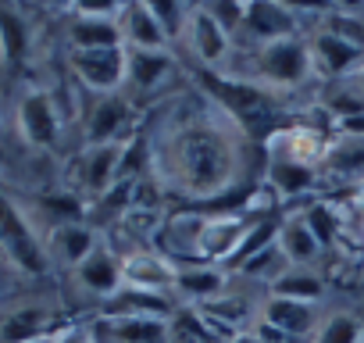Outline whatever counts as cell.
Masks as SVG:
<instances>
[{
  "label": "cell",
  "instance_id": "cell-1",
  "mask_svg": "<svg viewBox=\"0 0 364 343\" xmlns=\"http://www.w3.org/2000/svg\"><path fill=\"white\" fill-rule=\"evenodd\" d=\"M243 129L215 100L161 125L150 147L157 183L182 201H218L243 176Z\"/></svg>",
  "mask_w": 364,
  "mask_h": 343
},
{
  "label": "cell",
  "instance_id": "cell-2",
  "mask_svg": "<svg viewBox=\"0 0 364 343\" xmlns=\"http://www.w3.org/2000/svg\"><path fill=\"white\" fill-rule=\"evenodd\" d=\"M250 72H254V83L268 86L272 93H279V90H300L314 75L311 40L289 36V40H275V43L254 47Z\"/></svg>",
  "mask_w": 364,
  "mask_h": 343
},
{
  "label": "cell",
  "instance_id": "cell-3",
  "mask_svg": "<svg viewBox=\"0 0 364 343\" xmlns=\"http://www.w3.org/2000/svg\"><path fill=\"white\" fill-rule=\"evenodd\" d=\"M0 258L8 261V268L22 275H43L50 268L47 243L33 229L29 215L8 194H0Z\"/></svg>",
  "mask_w": 364,
  "mask_h": 343
},
{
  "label": "cell",
  "instance_id": "cell-4",
  "mask_svg": "<svg viewBox=\"0 0 364 343\" xmlns=\"http://www.w3.org/2000/svg\"><path fill=\"white\" fill-rule=\"evenodd\" d=\"M261 218H250L247 211H215V215H200L197 226V243H193V258L204 265H222L232 272L236 258L243 254L254 226Z\"/></svg>",
  "mask_w": 364,
  "mask_h": 343
},
{
  "label": "cell",
  "instance_id": "cell-5",
  "mask_svg": "<svg viewBox=\"0 0 364 343\" xmlns=\"http://www.w3.org/2000/svg\"><path fill=\"white\" fill-rule=\"evenodd\" d=\"M204 93L236 122L243 118H261L272 111L275 93L254 79H236V75H222V72H204Z\"/></svg>",
  "mask_w": 364,
  "mask_h": 343
},
{
  "label": "cell",
  "instance_id": "cell-6",
  "mask_svg": "<svg viewBox=\"0 0 364 343\" xmlns=\"http://www.w3.org/2000/svg\"><path fill=\"white\" fill-rule=\"evenodd\" d=\"M332 132L311 125V122H289L268 132L264 139V157L268 161H293V164H307V168H321L325 150H328Z\"/></svg>",
  "mask_w": 364,
  "mask_h": 343
},
{
  "label": "cell",
  "instance_id": "cell-7",
  "mask_svg": "<svg viewBox=\"0 0 364 343\" xmlns=\"http://www.w3.org/2000/svg\"><path fill=\"white\" fill-rule=\"evenodd\" d=\"M175 272L178 261L168 258L164 250H129L122 254V286L132 293H146V297H161L168 300L175 293Z\"/></svg>",
  "mask_w": 364,
  "mask_h": 343
},
{
  "label": "cell",
  "instance_id": "cell-8",
  "mask_svg": "<svg viewBox=\"0 0 364 343\" xmlns=\"http://www.w3.org/2000/svg\"><path fill=\"white\" fill-rule=\"evenodd\" d=\"M68 22V47L72 51H107V47H125L122 43V4H75Z\"/></svg>",
  "mask_w": 364,
  "mask_h": 343
},
{
  "label": "cell",
  "instance_id": "cell-9",
  "mask_svg": "<svg viewBox=\"0 0 364 343\" xmlns=\"http://www.w3.org/2000/svg\"><path fill=\"white\" fill-rule=\"evenodd\" d=\"M72 75L97 97H111L125 86L129 79V54L125 47H107V51H72L68 54Z\"/></svg>",
  "mask_w": 364,
  "mask_h": 343
},
{
  "label": "cell",
  "instance_id": "cell-10",
  "mask_svg": "<svg viewBox=\"0 0 364 343\" xmlns=\"http://www.w3.org/2000/svg\"><path fill=\"white\" fill-rule=\"evenodd\" d=\"M90 336L97 343H171V315H100Z\"/></svg>",
  "mask_w": 364,
  "mask_h": 343
},
{
  "label": "cell",
  "instance_id": "cell-11",
  "mask_svg": "<svg viewBox=\"0 0 364 343\" xmlns=\"http://www.w3.org/2000/svg\"><path fill=\"white\" fill-rule=\"evenodd\" d=\"M132 139L125 143H104V147H86L79 157V190L90 197H107L118 183H125V157H129Z\"/></svg>",
  "mask_w": 364,
  "mask_h": 343
},
{
  "label": "cell",
  "instance_id": "cell-12",
  "mask_svg": "<svg viewBox=\"0 0 364 343\" xmlns=\"http://www.w3.org/2000/svg\"><path fill=\"white\" fill-rule=\"evenodd\" d=\"M65 329L68 325L61 322L58 307H50L47 300H22L0 315V343H36Z\"/></svg>",
  "mask_w": 364,
  "mask_h": 343
},
{
  "label": "cell",
  "instance_id": "cell-13",
  "mask_svg": "<svg viewBox=\"0 0 364 343\" xmlns=\"http://www.w3.org/2000/svg\"><path fill=\"white\" fill-rule=\"evenodd\" d=\"M232 290V272L222 265H204V261H182L175 272V300L186 307H208L222 300Z\"/></svg>",
  "mask_w": 364,
  "mask_h": 343
},
{
  "label": "cell",
  "instance_id": "cell-14",
  "mask_svg": "<svg viewBox=\"0 0 364 343\" xmlns=\"http://www.w3.org/2000/svg\"><path fill=\"white\" fill-rule=\"evenodd\" d=\"M300 29L304 26H300V8L296 4H282V0H247L243 33L254 40V47L300 36Z\"/></svg>",
  "mask_w": 364,
  "mask_h": 343
},
{
  "label": "cell",
  "instance_id": "cell-15",
  "mask_svg": "<svg viewBox=\"0 0 364 343\" xmlns=\"http://www.w3.org/2000/svg\"><path fill=\"white\" fill-rule=\"evenodd\" d=\"M186 51L197 58V65L204 72H222L229 54H232V36L208 15L204 4H193V19H190V29H186Z\"/></svg>",
  "mask_w": 364,
  "mask_h": 343
},
{
  "label": "cell",
  "instance_id": "cell-16",
  "mask_svg": "<svg viewBox=\"0 0 364 343\" xmlns=\"http://www.w3.org/2000/svg\"><path fill=\"white\" fill-rule=\"evenodd\" d=\"M18 132L29 147H54L58 136H61V115H58V104L47 90H29L22 93L18 100Z\"/></svg>",
  "mask_w": 364,
  "mask_h": 343
},
{
  "label": "cell",
  "instance_id": "cell-17",
  "mask_svg": "<svg viewBox=\"0 0 364 343\" xmlns=\"http://www.w3.org/2000/svg\"><path fill=\"white\" fill-rule=\"evenodd\" d=\"M261 329L275 332V336H311L314 325L321 322L318 304H300V300H286V297H264L261 300Z\"/></svg>",
  "mask_w": 364,
  "mask_h": 343
},
{
  "label": "cell",
  "instance_id": "cell-18",
  "mask_svg": "<svg viewBox=\"0 0 364 343\" xmlns=\"http://www.w3.org/2000/svg\"><path fill=\"white\" fill-rule=\"evenodd\" d=\"M311 58H314V72L325 75L328 83L332 79H350L364 65V51L353 47V43H346V40H339L328 29H314V36H311Z\"/></svg>",
  "mask_w": 364,
  "mask_h": 343
},
{
  "label": "cell",
  "instance_id": "cell-19",
  "mask_svg": "<svg viewBox=\"0 0 364 343\" xmlns=\"http://www.w3.org/2000/svg\"><path fill=\"white\" fill-rule=\"evenodd\" d=\"M132 122V104L122 93L97 97L90 115H86V147H104V143H125Z\"/></svg>",
  "mask_w": 364,
  "mask_h": 343
},
{
  "label": "cell",
  "instance_id": "cell-20",
  "mask_svg": "<svg viewBox=\"0 0 364 343\" xmlns=\"http://www.w3.org/2000/svg\"><path fill=\"white\" fill-rule=\"evenodd\" d=\"M75 283L86 290V293H93L97 300H114L125 286H122V258L107 247V243H100L79 268H75Z\"/></svg>",
  "mask_w": 364,
  "mask_h": 343
},
{
  "label": "cell",
  "instance_id": "cell-21",
  "mask_svg": "<svg viewBox=\"0 0 364 343\" xmlns=\"http://www.w3.org/2000/svg\"><path fill=\"white\" fill-rule=\"evenodd\" d=\"M321 176L332 183H346V186L364 183V139L332 132L325 161H321Z\"/></svg>",
  "mask_w": 364,
  "mask_h": 343
},
{
  "label": "cell",
  "instance_id": "cell-22",
  "mask_svg": "<svg viewBox=\"0 0 364 343\" xmlns=\"http://www.w3.org/2000/svg\"><path fill=\"white\" fill-rule=\"evenodd\" d=\"M100 243L104 240H100V233L93 226H86V222H58L50 240H47V250H50V258H58L61 265H68L75 272Z\"/></svg>",
  "mask_w": 364,
  "mask_h": 343
},
{
  "label": "cell",
  "instance_id": "cell-23",
  "mask_svg": "<svg viewBox=\"0 0 364 343\" xmlns=\"http://www.w3.org/2000/svg\"><path fill=\"white\" fill-rule=\"evenodd\" d=\"M118 26H122L125 51H171V43L161 33L150 4H122Z\"/></svg>",
  "mask_w": 364,
  "mask_h": 343
},
{
  "label": "cell",
  "instance_id": "cell-24",
  "mask_svg": "<svg viewBox=\"0 0 364 343\" xmlns=\"http://www.w3.org/2000/svg\"><path fill=\"white\" fill-rule=\"evenodd\" d=\"M129 54V79L125 86L139 93H157L175 75V54L171 51H125Z\"/></svg>",
  "mask_w": 364,
  "mask_h": 343
},
{
  "label": "cell",
  "instance_id": "cell-25",
  "mask_svg": "<svg viewBox=\"0 0 364 343\" xmlns=\"http://www.w3.org/2000/svg\"><path fill=\"white\" fill-rule=\"evenodd\" d=\"M318 179H321V168H307V164H293V161H268V168H264V186L279 201L311 194L318 186Z\"/></svg>",
  "mask_w": 364,
  "mask_h": 343
},
{
  "label": "cell",
  "instance_id": "cell-26",
  "mask_svg": "<svg viewBox=\"0 0 364 343\" xmlns=\"http://www.w3.org/2000/svg\"><path fill=\"white\" fill-rule=\"evenodd\" d=\"M279 250L286 258L289 268H314V261L325 254V247L314 240V233L300 222V215H289L282 218V229H279Z\"/></svg>",
  "mask_w": 364,
  "mask_h": 343
},
{
  "label": "cell",
  "instance_id": "cell-27",
  "mask_svg": "<svg viewBox=\"0 0 364 343\" xmlns=\"http://www.w3.org/2000/svg\"><path fill=\"white\" fill-rule=\"evenodd\" d=\"M318 111H325L332 118V132L339 122H350V118H360L364 115V90L360 83L350 75V79H332L325 90H321V100H318Z\"/></svg>",
  "mask_w": 364,
  "mask_h": 343
},
{
  "label": "cell",
  "instance_id": "cell-28",
  "mask_svg": "<svg viewBox=\"0 0 364 343\" xmlns=\"http://www.w3.org/2000/svg\"><path fill=\"white\" fill-rule=\"evenodd\" d=\"M325 293H328L325 275L314 268H286L268 286V297H286V300H300V304H321Z\"/></svg>",
  "mask_w": 364,
  "mask_h": 343
},
{
  "label": "cell",
  "instance_id": "cell-29",
  "mask_svg": "<svg viewBox=\"0 0 364 343\" xmlns=\"http://www.w3.org/2000/svg\"><path fill=\"white\" fill-rule=\"evenodd\" d=\"M29 43H33V29L26 15L11 4H0V58L8 65H18L29 54Z\"/></svg>",
  "mask_w": 364,
  "mask_h": 343
},
{
  "label": "cell",
  "instance_id": "cell-30",
  "mask_svg": "<svg viewBox=\"0 0 364 343\" xmlns=\"http://www.w3.org/2000/svg\"><path fill=\"white\" fill-rule=\"evenodd\" d=\"M300 222L314 233V240L328 250L336 240H339V233H343V215H339V208L332 204V201H325V197H318V201H307L304 208H300Z\"/></svg>",
  "mask_w": 364,
  "mask_h": 343
},
{
  "label": "cell",
  "instance_id": "cell-31",
  "mask_svg": "<svg viewBox=\"0 0 364 343\" xmlns=\"http://www.w3.org/2000/svg\"><path fill=\"white\" fill-rule=\"evenodd\" d=\"M311 343H364V322L353 311H328L314 325Z\"/></svg>",
  "mask_w": 364,
  "mask_h": 343
},
{
  "label": "cell",
  "instance_id": "cell-32",
  "mask_svg": "<svg viewBox=\"0 0 364 343\" xmlns=\"http://www.w3.org/2000/svg\"><path fill=\"white\" fill-rule=\"evenodd\" d=\"M154 19L161 26V33L168 36V43H182L193 19V4H178V0H154Z\"/></svg>",
  "mask_w": 364,
  "mask_h": 343
},
{
  "label": "cell",
  "instance_id": "cell-33",
  "mask_svg": "<svg viewBox=\"0 0 364 343\" xmlns=\"http://www.w3.org/2000/svg\"><path fill=\"white\" fill-rule=\"evenodd\" d=\"M318 29H328V33H336L339 40H346V43H353V47L364 51V19H360L357 11H328Z\"/></svg>",
  "mask_w": 364,
  "mask_h": 343
},
{
  "label": "cell",
  "instance_id": "cell-34",
  "mask_svg": "<svg viewBox=\"0 0 364 343\" xmlns=\"http://www.w3.org/2000/svg\"><path fill=\"white\" fill-rule=\"evenodd\" d=\"M208 15L232 36V33H243L247 26V0H229V4H204Z\"/></svg>",
  "mask_w": 364,
  "mask_h": 343
},
{
  "label": "cell",
  "instance_id": "cell-35",
  "mask_svg": "<svg viewBox=\"0 0 364 343\" xmlns=\"http://www.w3.org/2000/svg\"><path fill=\"white\" fill-rule=\"evenodd\" d=\"M54 343H93V336H90V325H68Z\"/></svg>",
  "mask_w": 364,
  "mask_h": 343
},
{
  "label": "cell",
  "instance_id": "cell-36",
  "mask_svg": "<svg viewBox=\"0 0 364 343\" xmlns=\"http://www.w3.org/2000/svg\"><path fill=\"white\" fill-rule=\"evenodd\" d=\"M225 343H264L257 332H240V336H232V339H225Z\"/></svg>",
  "mask_w": 364,
  "mask_h": 343
},
{
  "label": "cell",
  "instance_id": "cell-37",
  "mask_svg": "<svg viewBox=\"0 0 364 343\" xmlns=\"http://www.w3.org/2000/svg\"><path fill=\"white\" fill-rule=\"evenodd\" d=\"M353 79H357V83H360V90H364V65H360V72H357Z\"/></svg>",
  "mask_w": 364,
  "mask_h": 343
},
{
  "label": "cell",
  "instance_id": "cell-38",
  "mask_svg": "<svg viewBox=\"0 0 364 343\" xmlns=\"http://www.w3.org/2000/svg\"><path fill=\"white\" fill-rule=\"evenodd\" d=\"M58 336H61V332H58ZM58 336H50V339H36V343H54V339H58Z\"/></svg>",
  "mask_w": 364,
  "mask_h": 343
},
{
  "label": "cell",
  "instance_id": "cell-39",
  "mask_svg": "<svg viewBox=\"0 0 364 343\" xmlns=\"http://www.w3.org/2000/svg\"><path fill=\"white\" fill-rule=\"evenodd\" d=\"M0 265H8V261H4V258H0Z\"/></svg>",
  "mask_w": 364,
  "mask_h": 343
},
{
  "label": "cell",
  "instance_id": "cell-40",
  "mask_svg": "<svg viewBox=\"0 0 364 343\" xmlns=\"http://www.w3.org/2000/svg\"><path fill=\"white\" fill-rule=\"evenodd\" d=\"M93 343H97V339H93Z\"/></svg>",
  "mask_w": 364,
  "mask_h": 343
}]
</instances>
